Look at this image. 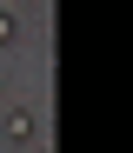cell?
I'll list each match as a JSON object with an SVG mask.
<instances>
[{"instance_id": "6da1fadb", "label": "cell", "mask_w": 133, "mask_h": 153, "mask_svg": "<svg viewBox=\"0 0 133 153\" xmlns=\"http://www.w3.org/2000/svg\"><path fill=\"white\" fill-rule=\"evenodd\" d=\"M7 133H13V140H33V113L13 107V113H7Z\"/></svg>"}, {"instance_id": "7a4b0ae2", "label": "cell", "mask_w": 133, "mask_h": 153, "mask_svg": "<svg viewBox=\"0 0 133 153\" xmlns=\"http://www.w3.org/2000/svg\"><path fill=\"white\" fill-rule=\"evenodd\" d=\"M13 40H20V13H13V7H0V47H13Z\"/></svg>"}]
</instances>
